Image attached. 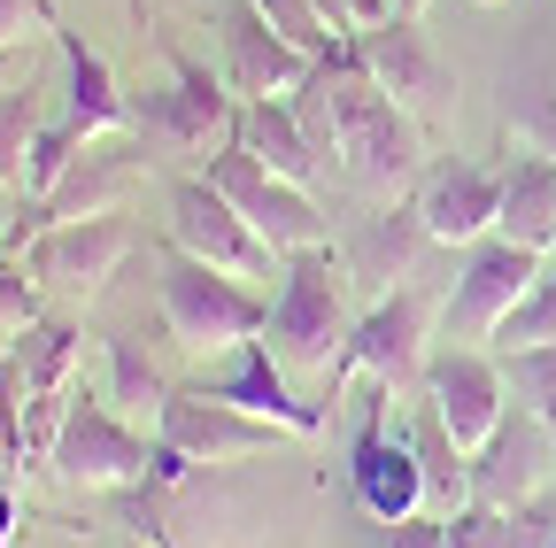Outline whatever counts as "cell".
I'll use <instances>...</instances> for the list:
<instances>
[{
    "instance_id": "1",
    "label": "cell",
    "mask_w": 556,
    "mask_h": 548,
    "mask_svg": "<svg viewBox=\"0 0 556 548\" xmlns=\"http://www.w3.org/2000/svg\"><path fill=\"white\" fill-rule=\"evenodd\" d=\"M309 86H317L325 124H332V163L356 178L371 201H409L417 178H426V124L379 93V78L364 71L356 39H340L309 71Z\"/></svg>"
},
{
    "instance_id": "2",
    "label": "cell",
    "mask_w": 556,
    "mask_h": 548,
    "mask_svg": "<svg viewBox=\"0 0 556 548\" xmlns=\"http://www.w3.org/2000/svg\"><path fill=\"white\" fill-rule=\"evenodd\" d=\"M348 332H356V317H348V263H340V247L325 240V247H302V255L278 263V294H270V324H263L278 364L332 379Z\"/></svg>"
},
{
    "instance_id": "3",
    "label": "cell",
    "mask_w": 556,
    "mask_h": 548,
    "mask_svg": "<svg viewBox=\"0 0 556 548\" xmlns=\"http://www.w3.org/2000/svg\"><path fill=\"white\" fill-rule=\"evenodd\" d=\"M131 131L155 155H178V163L208 170V155L240 140V93L225 78H208L186 47H170V78L131 101Z\"/></svg>"
},
{
    "instance_id": "4",
    "label": "cell",
    "mask_w": 556,
    "mask_h": 548,
    "mask_svg": "<svg viewBox=\"0 0 556 548\" xmlns=\"http://www.w3.org/2000/svg\"><path fill=\"white\" fill-rule=\"evenodd\" d=\"M163 324L186 356H232L240 340H255L270 324V302L232 270L201 263L186 247H163Z\"/></svg>"
},
{
    "instance_id": "5",
    "label": "cell",
    "mask_w": 556,
    "mask_h": 548,
    "mask_svg": "<svg viewBox=\"0 0 556 548\" xmlns=\"http://www.w3.org/2000/svg\"><path fill=\"white\" fill-rule=\"evenodd\" d=\"M155 463V441L139 433L131 418H116L109 394H70L62 409V433L47 448V471L62 479V487H86V495H124L139 487Z\"/></svg>"
},
{
    "instance_id": "6",
    "label": "cell",
    "mask_w": 556,
    "mask_h": 548,
    "mask_svg": "<svg viewBox=\"0 0 556 548\" xmlns=\"http://www.w3.org/2000/svg\"><path fill=\"white\" fill-rule=\"evenodd\" d=\"M426 332H433V302L417 294V286H394L379 309L356 317V332H348V348H340V364L325 379V402H340L348 379H379L394 394L402 386H426V364H433Z\"/></svg>"
},
{
    "instance_id": "7",
    "label": "cell",
    "mask_w": 556,
    "mask_h": 548,
    "mask_svg": "<svg viewBox=\"0 0 556 548\" xmlns=\"http://www.w3.org/2000/svg\"><path fill=\"white\" fill-rule=\"evenodd\" d=\"M208 178L225 186V201L278 247V255H302V247H325V209H317V193L294 186V178H278L255 148H217L208 155Z\"/></svg>"
},
{
    "instance_id": "8",
    "label": "cell",
    "mask_w": 556,
    "mask_h": 548,
    "mask_svg": "<svg viewBox=\"0 0 556 548\" xmlns=\"http://www.w3.org/2000/svg\"><path fill=\"white\" fill-rule=\"evenodd\" d=\"M170 247L232 270V279H270V270L287 263V255H278V247L232 209V201H225V186L208 178V170H186V178L170 186Z\"/></svg>"
},
{
    "instance_id": "9",
    "label": "cell",
    "mask_w": 556,
    "mask_h": 548,
    "mask_svg": "<svg viewBox=\"0 0 556 548\" xmlns=\"http://www.w3.org/2000/svg\"><path fill=\"white\" fill-rule=\"evenodd\" d=\"M533 279H541V247H518V240H503V232L471 240L456 286H448V302H441L448 340H495V332L510 324V309L533 294Z\"/></svg>"
},
{
    "instance_id": "10",
    "label": "cell",
    "mask_w": 556,
    "mask_h": 548,
    "mask_svg": "<svg viewBox=\"0 0 556 548\" xmlns=\"http://www.w3.org/2000/svg\"><path fill=\"white\" fill-rule=\"evenodd\" d=\"M356 54H364V71L379 78V93L394 109H409L417 124H433L456 109V71L441 62L426 16H387V24H364L356 31Z\"/></svg>"
},
{
    "instance_id": "11",
    "label": "cell",
    "mask_w": 556,
    "mask_h": 548,
    "mask_svg": "<svg viewBox=\"0 0 556 548\" xmlns=\"http://www.w3.org/2000/svg\"><path fill=\"white\" fill-rule=\"evenodd\" d=\"M155 441H170L193 463H248V456H270L278 441H302V433H287L278 418H255V409L225 402L217 386H178L163 402V418H155Z\"/></svg>"
},
{
    "instance_id": "12",
    "label": "cell",
    "mask_w": 556,
    "mask_h": 548,
    "mask_svg": "<svg viewBox=\"0 0 556 548\" xmlns=\"http://www.w3.org/2000/svg\"><path fill=\"white\" fill-rule=\"evenodd\" d=\"M387 402L394 386L371 379L364 394V425H356V448H348V487H356V502L379 518V525H402L426 510V471H417V448H409V425L394 433L387 425Z\"/></svg>"
},
{
    "instance_id": "13",
    "label": "cell",
    "mask_w": 556,
    "mask_h": 548,
    "mask_svg": "<svg viewBox=\"0 0 556 548\" xmlns=\"http://www.w3.org/2000/svg\"><path fill=\"white\" fill-rule=\"evenodd\" d=\"M548 487H556V425L533 418L526 402H510L503 425L471 448V502L518 510V502H533V495H548Z\"/></svg>"
},
{
    "instance_id": "14",
    "label": "cell",
    "mask_w": 556,
    "mask_h": 548,
    "mask_svg": "<svg viewBox=\"0 0 556 548\" xmlns=\"http://www.w3.org/2000/svg\"><path fill=\"white\" fill-rule=\"evenodd\" d=\"M193 9L225 31V86L240 101H287L317 71L302 47H287V39L270 31V16L255 9V0H193Z\"/></svg>"
},
{
    "instance_id": "15",
    "label": "cell",
    "mask_w": 556,
    "mask_h": 548,
    "mask_svg": "<svg viewBox=\"0 0 556 548\" xmlns=\"http://www.w3.org/2000/svg\"><path fill=\"white\" fill-rule=\"evenodd\" d=\"M131 225H124V209H109V217H70V225H47L31 247H24V263H31V279L39 286H62V294H101L116 270H124V255H131Z\"/></svg>"
},
{
    "instance_id": "16",
    "label": "cell",
    "mask_w": 556,
    "mask_h": 548,
    "mask_svg": "<svg viewBox=\"0 0 556 548\" xmlns=\"http://www.w3.org/2000/svg\"><path fill=\"white\" fill-rule=\"evenodd\" d=\"M426 394L441 409V425L456 433V448L471 456L486 433L503 425V409H510V379H503V356H486V348H441L426 364Z\"/></svg>"
},
{
    "instance_id": "17",
    "label": "cell",
    "mask_w": 556,
    "mask_h": 548,
    "mask_svg": "<svg viewBox=\"0 0 556 548\" xmlns=\"http://www.w3.org/2000/svg\"><path fill=\"white\" fill-rule=\"evenodd\" d=\"M409 201H417V217H426L433 247H471L503 217V170H486L471 155H441V163H426Z\"/></svg>"
},
{
    "instance_id": "18",
    "label": "cell",
    "mask_w": 556,
    "mask_h": 548,
    "mask_svg": "<svg viewBox=\"0 0 556 548\" xmlns=\"http://www.w3.org/2000/svg\"><path fill=\"white\" fill-rule=\"evenodd\" d=\"M139 178H148V155H139L124 131H109V140H86V155L62 170V186L39 193V217H47V225L109 217V209H124V201L139 193Z\"/></svg>"
},
{
    "instance_id": "19",
    "label": "cell",
    "mask_w": 556,
    "mask_h": 548,
    "mask_svg": "<svg viewBox=\"0 0 556 548\" xmlns=\"http://www.w3.org/2000/svg\"><path fill=\"white\" fill-rule=\"evenodd\" d=\"M217 394H225V402H240V409H255V418H278V425L302 433V441H317V433H325V402H302V394H294L287 364H278V348H270L263 332L232 348V371L217 379Z\"/></svg>"
},
{
    "instance_id": "20",
    "label": "cell",
    "mask_w": 556,
    "mask_h": 548,
    "mask_svg": "<svg viewBox=\"0 0 556 548\" xmlns=\"http://www.w3.org/2000/svg\"><path fill=\"white\" fill-rule=\"evenodd\" d=\"M47 39H54V54H62V86H70V93H62V116L78 124L86 140L131 131V101L116 93V71H109V62H101V54H93L78 31H62V24H54Z\"/></svg>"
},
{
    "instance_id": "21",
    "label": "cell",
    "mask_w": 556,
    "mask_h": 548,
    "mask_svg": "<svg viewBox=\"0 0 556 548\" xmlns=\"http://www.w3.org/2000/svg\"><path fill=\"white\" fill-rule=\"evenodd\" d=\"M433 247V232H426V217H417V201H387L379 217H364L356 225V240L340 247V263H348V279H371V286H394L402 270Z\"/></svg>"
},
{
    "instance_id": "22",
    "label": "cell",
    "mask_w": 556,
    "mask_h": 548,
    "mask_svg": "<svg viewBox=\"0 0 556 548\" xmlns=\"http://www.w3.org/2000/svg\"><path fill=\"white\" fill-rule=\"evenodd\" d=\"M495 232L518 240V247H541V255L556 247V155L518 148L503 163V217H495Z\"/></svg>"
},
{
    "instance_id": "23",
    "label": "cell",
    "mask_w": 556,
    "mask_h": 548,
    "mask_svg": "<svg viewBox=\"0 0 556 548\" xmlns=\"http://www.w3.org/2000/svg\"><path fill=\"white\" fill-rule=\"evenodd\" d=\"M240 148H255L278 178H294V186H317L332 163L317 155V140L302 131L294 101H240Z\"/></svg>"
},
{
    "instance_id": "24",
    "label": "cell",
    "mask_w": 556,
    "mask_h": 548,
    "mask_svg": "<svg viewBox=\"0 0 556 548\" xmlns=\"http://www.w3.org/2000/svg\"><path fill=\"white\" fill-rule=\"evenodd\" d=\"M409 448H417V471H426V510H464L471 502V456L456 448V433L441 425L433 402L409 409Z\"/></svg>"
},
{
    "instance_id": "25",
    "label": "cell",
    "mask_w": 556,
    "mask_h": 548,
    "mask_svg": "<svg viewBox=\"0 0 556 548\" xmlns=\"http://www.w3.org/2000/svg\"><path fill=\"white\" fill-rule=\"evenodd\" d=\"M109 409H116V418H131V425H155L163 418V402L178 394V386H163V371L148 364V356H139L131 348V340H109Z\"/></svg>"
},
{
    "instance_id": "26",
    "label": "cell",
    "mask_w": 556,
    "mask_h": 548,
    "mask_svg": "<svg viewBox=\"0 0 556 548\" xmlns=\"http://www.w3.org/2000/svg\"><path fill=\"white\" fill-rule=\"evenodd\" d=\"M16 348V364H24V379H31V394H70V371H78V324H62V317H39L24 340H9Z\"/></svg>"
},
{
    "instance_id": "27",
    "label": "cell",
    "mask_w": 556,
    "mask_h": 548,
    "mask_svg": "<svg viewBox=\"0 0 556 548\" xmlns=\"http://www.w3.org/2000/svg\"><path fill=\"white\" fill-rule=\"evenodd\" d=\"M31 140H39V93L24 86H0V186L24 193L31 186Z\"/></svg>"
},
{
    "instance_id": "28",
    "label": "cell",
    "mask_w": 556,
    "mask_h": 548,
    "mask_svg": "<svg viewBox=\"0 0 556 548\" xmlns=\"http://www.w3.org/2000/svg\"><path fill=\"white\" fill-rule=\"evenodd\" d=\"M495 356H503L510 402H526L533 418L556 425V340H533V348H495Z\"/></svg>"
},
{
    "instance_id": "29",
    "label": "cell",
    "mask_w": 556,
    "mask_h": 548,
    "mask_svg": "<svg viewBox=\"0 0 556 548\" xmlns=\"http://www.w3.org/2000/svg\"><path fill=\"white\" fill-rule=\"evenodd\" d=\"M533 340H556V247L541 255V279H533V294L510 309V324L495 332V348H533Z\"/></svg>"
},
{
    "instance_id": "30",
    "label": "cell",
    "mask_w": 556,
    "mask_h": 548,
    "mask_svg": "<svg viewBox=\"0 0 556 548\" xmlns=\"http://www.w3.org/2000/svg\"><path fill=\"white\" fill-rule=\"evenodd\" d=\"M255 9L270 16V31H278V39H287V47H302L309 62H325V54L340 47V31L317 16V0H255Z\"/></svg>"
},
{
    "instance_id": "31",
    "label": "cell",
    "mask_w": 556,
    "mask_h": 548,
    "mask_svg": "<svg viewBox=\"0 0 556 548\" xmlns=\"http://www.w3.org/2000/svg\"><path fill=\"white\" fill-rule=\"evenodd\" d=\"M78 155H86V131L70 124V116H62V124H39V140H31V186H24V193H31V201H39V193H54V186H62V170L78 163Z\"/></svg>"
},
{
    "instance_id": "32",
    "label": "cell",
    "mask_w": 556,
    "mask_h": 548,
    "mask_svg": "<svg viewBox=\"0 0 556 548\" xmlns=\"http://www.w3.org/2000/svg\"><path fill=\"white\" fill-rule=\"evenodd\" d=\"M31 324H39V279L24 255H0V348L24 340Z\"/></svg>"
},
{
    "instance_id": "33",
    "label": "cell",
    "mask_w": 556,
    "mask_h": 548,
    "mask_svg": "<svg viewBox=\"0 0 556 548\" xmlns=\"http://www.w3.org/2000/svg\"><path fill=\"white\" fill-rule=\"evenodd\" d=\"M448 548H510V510H486V502L448 510Z\"/></svg>"
},
{
    "instance_id": "34",
    "label": "cell",
    "mask_w": 556,
    "mask_h": 548,
    "mask_svg": "<svg viewBox=\"0 0 556 548\" xmlns=\"http://www.w3.org/2000/svg\"><path fill=\"white\" fill-rule=\"evenodd\" d=\"M510 548H556V495H533L510 510Z\"/></svg>"
},
{
    "instance_id": "35",
    "label": "cell",
    "mask_w": 556,
    "mask_h": 548,
    "mask_svg": "<svg viewBox=\"0 0 556 548\" xmlns=\"http://www.w3.org/2000/svg\"><path fill=\"white\" fill-rule=\"evenodd\" d=\"M31 31H54L47 0H0V54H9V47H24Z\"/></svg>"
},
{
    "instance_id": "36",
    "label": "cell",
    "mask_w": 556,
    "mask_h": 548,
    "mask_svg": "<svg viewBox=\"0 0 556 548\" xmlns=\"http://www.w3.org/2000/svg\"><path fill=\"white\" fill-rule=\"evenodd\" d=\"M387 548H448V510H417V518L387 525Z\"/></svg>"
},
{
    "instance_id": "37",
    "label": "cell",
    "mask_w": 556,
    "mask_h": 548,
    "mask_svg": "<svg viewBox=\"0 0 556 548\" xmlns=\"http://www.w3.org/2000/svg\"><path fill=\"white\" fill-rule=\"evenodd\" d=\"M317 16H325L340 39H356V16H348V0H317Z\"/></svg>"
},
{
    "instance_id": "38",
    "label": "cell",
    "mask_w": 556,
    "mask_h": 548,
    "mask_svg": "<svg viewBox=\"0 0 556 548\" xmlns=\"http://www.w3.org/2000/svg\"><path fill=\"white\" fill-rule=\"evenodd\" d=\"M9 533H16V487H0V548H9Z\"/></svg>"
},
{
    "instance_id": "39",
    "label": "cell",
    "mask_w": 556,
    "mask_h": 548,
    "mask_svg": "<svg viewBox=\"0 0 556 548\" xmlns=\"http://www.w3.org/2000/svg\"><path fill=\"white\" fill-rule=\"evenodd\" d=\"M433 9V0H394V16H426Z\"/></svg>"
},
{
    "instance_id": "40",
    "label": "cell",
    "mask_w": 556,
    "mask_h": 548,
    "mask_svg": "<svg viewBox=\"0 0 556 548\" xmlns=\"http://www.w3.org/2000/svg\"><path fill=\"white\" fill-rule=\"evenodd\" d=\"M0 463H16V456H9V441H0Z\"/></svg>"
},
{
    "instance_id": "41",
    "label": "cell",
    "mask_w": 556,
    "mask_h": 548,
    "mask_svg": "<svg viewBox=\"0 0 556 548\" xmlns=\"http://www.w3.org/2000/svg\"><path fill=\"white\" fill-rule=\"evenodd\" d=\"M479 9H495V0H479Z\"/></svg>"
},
{
    "instance_id": "42",
    "label": "cell",
    "mask_w": 556,
    "mask_h": 548,
    "mask_svg": "<svg viewBox=\"0 0 556 548\" xmlns=\"http://www.w3.org/2000/svg\"><path fill=\"white\" fill-rule=\"evenodd\" d=\"M139 548H148V540H139Z\"/></svg>"
}]
</instances>
